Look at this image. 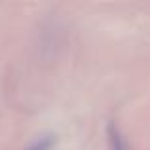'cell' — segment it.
<instances>
[{
  "instance_id": "6da1fadb",
  "label": "cell",
  "mask_w": 150,
  "mask_h": 150,
  "mask_svg": "<svg viewBox=\"0 0 150 150\" xmlns=\"http://www.w3.org/2000/svg\"><path fill=\"white\" fill-rule=\"evenodd\" d=\"M106 135H108L110 150H129L125 139L122 137V133H120V129H118L114 124H108V127H106Z\"/></svg>"
},
{
  "instance_id": "7a4b0ae2",
  "label": "cell",
  "mask_w": 150,
  "mask_h": 150,
  "mask_svg": "<svg viewBox=\"0 0 150 150\" xmlns=\"http://www.w3.org/2000/svg\"><path fill=\"white\" fill-rule=\"evenodd\" d=\"M53 143H55L53 137H51V135H46V137H42V139H38L29 150H50L51 146H53Z\"/></svg>"
}]
</instances>
